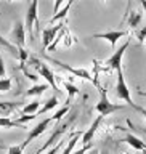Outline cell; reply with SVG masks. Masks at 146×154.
<instances>
[{
	"mask_svg": "<svg viewBox=\"0 0 146 154\" xmlns=\"http://www.w3.org/2000/svg\"><path fill=\"white\" fill-rule=\"evenodd\" d=\"M74 120H76V112L72 114V116H71V117L67 119V120H64V122H63L61 125H58V127L55 128V132H53V133L50 135V138H48L47 141H45V144H43V146H42L40 149H39V151H37L36 154H40V152L45 151V149H48V148H53L55 144L60 143V138H61L63 135L66 133V130L69 128V125H71L72 122H74Z\"/></svg>",
	"mask_w": 146,
	"mask_h": 154,
	"instance_id": "cell-1",
	"label": "cell"
},
{
	"mask_svg": "<svg viewBox=\"0 0 146 154\" xmlns=\"http://www.w3.org/2000/svg\"><path fill=\"white\" fill-rule=\"evenodd\" d=\"M37 8H39V2H32L29 3L27 13H26V23H24V29L31 34V35H37L40 34V23H39V16H37Z\"/></svg>",
	"mask_w": 146,
	"mask_h": 154,
	"instance_id": "cell-2",
	"label": "cell"
},
{
	"mask_svg": "<svg viewBox=\"0 0 146 154\" xmlns=\"http://www.w3.org/2000/svg\"><path fill=\"white\" fill-rule=\"evenodd\" d=\"M100 93H101V96H100V101L95 106V109H96V112H98L101 117L111 116L113 112H116V111H119V109H124V104L111 103L109 98H108V93H106V90L103 88V87H100Z\"/></svg>",
	"mask_w": 146,
	"mask_h": 154,
	"instance_id": "cell-3",
	"label": "cell"
},
{
	"mask_svg": "<svg viewBox=\"0 0 146 154\" xmlns=\"http://www.w3.org/2000/svg\"><path fill=\"white\" fill-rule=\"evenodd\" d=\"M29 63H31V66L47 80V84L50 85L53 90H58V85H56V80H55V74L51 72L50 67H48L47 64H43L42 61H39L36 56H29Z\"/></svg>",
	"mask_w": 146,
	"mask_h": 154,
	"instance_id": "cell-4",
	"label": "cell"
},
{
	"mask_svg": "<svg viewBox=\"0 0 146 154\" xmlns=\"http://www.w3.org/2000/svg\"><path fill=\"white\" fill-rule=\"evenodd\" d=\"M10 42L18 50L19 48H24V43H26V29H24V24L21 21H14L13 29L10 32Z\"/></svg>",
	"mask_w": 146,
	"mask_h": 154,
	"instance_id": "cell-5",
	"label": "cell"
},
{
	"mask_svg": "<svg viewBox=\"0 0 146 154\" xmlns=\"http://www.w3.org/2000/svg\"><path fill=\"white\" fill-rule=\"evenodd\" d=\"M129 45H130V40H127L122 47L119 48V50H116L113 55H111L108 60L104 61V64H106V67H108L109 71H111V69L117 71V69H120V67H122V58H124V53H125V50L129 48Z\"/></svg>",
	"mask_w": 146,
	"mask_h": 154,
	"instance_id": "cell-6",
	"label": "cell"
},
{
	"mask_svg": "<svg viewBox=\"0 0 146 154\" xmlns=\"http://www.w3.org/2000/svg\"><path fill=\"white\" fill-rule=\"evenodd\" d=\"M116 96L120 100H124L125 103H129V106L133 103L132 98H130V90L127 84H125V79H124V72H122V67L117 69V84H116Z\"/></svg>",
	"mask_w": 146,
	"mask_h": 154,
	"instance_id": "cell-7",
	"label": "cell"
},
{
	"mask_svg": "<svg viewBox=\"0 0 146 154\" xmlns=\"http://www.w3.org/2000/svg\"><path fill=\"white\" fill-rule=\"evenodd\" d=\"M47 60H48V61H51V63H55V64H58L60 67H63V69H64V71L71 72V74H74L76 77H80V79L90 80V82H93V84H95L93 77L90 75V72L87 71V69H77V67H72V66L66 64V63H63V61H58V60H55V58H48V56H47Z\"/></svg>",
	"mask_w": 146,
	"mask_h": 154,
	"instance_id": "cell-8",
	"label": "cell"
},
{
	"mask_svg": "<svg viewBox=\"0 0 146 154\" xmlns=\"http://www.w3.org/2000/svg\"><path fill=\"white\" fill-rule=\"evenodd\" d=\"M64 26H66V24L61 21L58 26H51V27H45V29H43V31H42V37H43V38H42V47H43V48H48V47H50L51 42L55 40V37L58 35V32H60Z\"/></svg>",
	"mask_w": 146,
	"mask_h": 154,
	"instance_id": "cell-9",
	"label": "cell"
},
{
	"mask_svg": "<svg viewBox=\"0 0 146 154\" xmlns=\"http://www.w3.org/2000/svg\"><path fill=\"white\" fill-rule=\"evenodd\" d=\"M125 35H129L127 31H108V32H101V34H93V38H104V40H108L111 43V47H116V43H117L119 38H122Z\"/></svg>",
	"mask_w": 146,
	"mask_h": 154,
	"instance_id": "cell-10",
	"label": "cell"
},
{
	"mask_svg": "<svg viewBox=\"0 0 146 154\" xmlns=\"http://www.w3.org/2000/svg\"><path fill=\"white\" fill-rule=\"evenodd\" d=\"M50 122H51V117H50V119H43L42 122H39V124L36 125V127H34V128L31 130V132H29L27 138H26V141L23 143V148H26V146H27V144L32 141L34 138L40 137V135H42V133H43V132H45V130L48 128V124H50Z\"/></svg>",
	"mask_w": 146,
	"mask_h": 154,
	"instance_id": "cell-11",
	"label": "cell"
},
{
	"mask_svg": "<svg viewBox=\"0 0 146 154\" xmlns=\"http://www.w3.org/2000/svg\"><path fill=\"white\" fill-rule=\"evenodd\" d=\"M101 120H103V117H101V116H98V117L93 120V124L90 125V128L87 130L85 133H82L80 141H82V144H84V146H87V144H90V143H92V140H93L95 133H96V130H98L100 124H101Z\"/></svg>",
	"mask_w": 146,
	"mask_h": 154,
	"instance_id": "cell-12",
	"label": "cell"
},
{
	"mask_svg": "<svg viewBox=\"0 0 146 154\" xmlns=\"http://www.w3.org/2000/svg\"><path fill=\"white\" fill-rule=\"evenodd\" d=\"M141 18H143V14H141V11H140V10L129 11V14H127V24H129V27H130V29H137L138 24L141 23Z\"/></svg>",
	"mask_w": 146,
	"mask_h": 154,
	"instance_id": "cell-13",
	"label": "cell"
},
{
	"mask_svg": "<svg viewBox=\"0 0 146 154\" xmlns=\"http://www.w3.org/2000/svg\"><path fill=\"white\" fill-rule=\"evenodd\" d=\"M21 103H10V101H2L0 103V117H8L13 111H16Z\"/></svg>",
	"mask_w": 146,
	"mask_h": 154,
	"instance_id": "cell-14",
	"label": "cell"
},
{
	"mask_svg": "<svg viewBox=\"0 0 146 154\" xmlns=\"http://www.w3.org/2000/svg\"><path fill=\"white\" fill-rule=\"evenodd\" d=\"M124 141H127L130 146H132L133 149H137V151H144L146 149V144H144V141H141L140 138H137L135 135H132V133H127L125 135V140Z\"/></svg>",
	"mask_w": 146,
	"mask_h": 154,
	"instance_id": "cell-15",
	"label": "cell"
},
{
	"mask_svg": "<svg viewBox=\"0 0 146 154\" xmlns=\"http://www.w3.org/2000/svg\"><path fill=\"white\" fill-rule=\"evenodd\" d=\"M0 127H3V128H27L26 125L19 124L18 120H13L10 117H0Z\"/></svg>",
	"mask_w": 146,
	"mask_h": 154,
	"instance_id": "cell-16",
	"label": "cell"
},
{
	"mask_svg": "<svg viewBox=\"0 0 146 154\" xmlns=\"http://www.w3.org/2000/svg\"><path fill=\"white\" fill-rule=\"evenodd\" d=\"M47 88H48V84H37V85L31 87L24 95L26 96H40L43 91H47Z\"/></svg>",
	"mask_w": 146,
	"mask_h": 154,
	"instance_id": "cell-17",
	"label": "cell"
},
{
	"mask_svg": "<svg viewBox=\"0 0 146 154\" xmlns=\"http://www.w3.org/2000/svg\"><path fill=\"white\" fill-rule=\"evenodd\" d=\"M56 106H58V96H56V95H53L51 98L48 100V101H47L45 104H43V108H40V109L37 111V114H36V116L45 114V112H48V111H50V109H53V108H56Z\"/></svg>",
	"mask_w": 146,
	"mask_h": 154,
	"instance_id": "cell-18",
	"label": "cell"
},
{
	"mask_svg": "<svg viewBox=\"0 0 146 154\" xmlns=\"http://www.w3.org/2000/svg\"><path fill=\"white\" fill-rule=\"evenodd\" d=\"M40 109V101H32V103H29V104H26L23 108V114L24 116H36L37 114V111Z\"/></svg>",
	"mask_w": 146,
	"mask_h": 154,
	"instance_id": "cell-19",
	"label": "cell"
},
{
	"mask_svg": "<svg viewBox=\"0 0 146 154\" xmlns=\"http://www.w3.org/2000/svg\"><path fill=\"white\" fill-rule=\"evenodd\" d=\"M72 3H74L72 0H71V2H67V3H66V7L63 8L61 11H58L56 14H53V18L50 19V23H56V21H61V19H64V18L67 16V13H69V10H71V7H72Z\"/></svg>",
	"mask_w": 146,
	"mask_h": 154,
	"instance_id": "cell-20",
	"label": "cell"
},
{
	"mask_svg": "<svg viewBox=\"0 0 146 154\" xmlns=\"http://www.w3.org/2000/svg\"><path fill=\"white\" fill-rule=\"evenodd\" d=\"M0 45H2L3 48H7V50H8L10 53H11V55H13L14 58H19V51H18V48L14 47L13 43L8 40V38H5V37L0 35Z\"/></svg>",
	"mask_w": 146,
	"mask_h": 154,
	"instance_id": "cell-21",
	"label": "cell"
},
{
	"mask_svg": "<svg viewBox=\"0 0 146 154\" xmlns=\"http://www.w3.org/2000/svg\"><path fill=\"white\" fill-rule=\"evenodd\" d=\"M82 137V133L80 132H76L72 137L69 138V141H67V146H66V149L63 151V154H71L72 152V149H74V146L77 144V141H79V138Z\"/></svg>",
	"mask_w": 146,
	"mask_h": 154,
	"instance_id": "cell-22",
	"label": "cell"
},
{
	"mask_svg": "<svg viewBox=\"0 0 146 154\" xmlns=\"http://www.w3.org/2000/svg\"><path fill=\"white\" fill-rule=\"evenodd\" d=\"M64 88L67 90V101H66V106H69L71 104V101L72 98L79 93V90H77V87H74L72 84H69V82H64Z\"/></svg>",
	"mask_w": 146,
	"mask_h": 154,
	"instance_id": "cell-23",
	"label": "cell"
},
{
	"mask_svg": "<svg viewBox=\"0 0 146 154\" xmlns=\"http://www.w3.org/2000/svg\"><path fill=\"white\" fill-rule=\"evenodd\" d=\"M66 32H67V29H66V26H64V27H63V29H61L60 32H58V35L55 37V40L51 42V45L48 47L47 50H50V51H51V50H55V48L58 47V43H60V42L63 40V38H64V35H66Z\"/></svg>",
	"mask_w": 146,
	"mask_h": 154,
	"instance_id": "cell-24",
	"label": "cell"
},
{
	"mask_svg": "<svg viewBox=\"0 0 146 154\" xmlns=\"http://www.w3.org/2000/svg\"><path fill=\"white\" fill-rule=\"evenodd\" d=\"M10 88H11V79H10V77H3V79H0V93L8 91Z\"/></svg>",
	"mask_w": 146,
	"mask_h": 154,
	"instance_id": "cell-25",
	"label": "cell"
},
{
	"mask_svg": "<svg viewBox=\"0 0 146 154\" xmlns=\"http://www.w3.org/2000/svg\"><path fill=\"white\" fill-rule=\"evenodd\" d=\"M67 111H69V106H63V108H61V109L58 111V112L51 117V120H56V122H58V120H61V119H63V116L67 114Z\"/></svg>",
	"mask_w": 146,
	"mask_h": 154,
	"instance_id": "cell-26",
	"label": "cell"
},
{
	"mask_svg": "<svg viewBox=\"0 0 146 154\" xmlns=\"http://www.w3.org/2000/svg\"><path fill=\"white\" fill-rule=\"evenodd\" d=\"M23 151H24L23 144H13V146H10L7 149L8 154H23Z\"/></svg>",
	"mask_w": 146,
	"mask_h": 154,
	"instance_id": "cell-27",
	"label": "cell"
},
{
	"mask_svg": "<svg viewBox=\"0 0 146 154\" xmlns=\"http://www.w3.org/2000/svg\"><path fill=\"white\" fill-rule=\"evenodd\" d=\"M137 38H138L140 43H143V42L146 40V26H144L143 29H140V31L137 32Z\"/></svg>",
	"mask_w": 146,
	"mask_h": 154,
	"instance_id": "cell-28",
	"label": "cell"
},
{
	"mask_svg": "<svg viewBox=\"0 0 146 154\" xmlns=\"http://www.w3.org/2000/svg\"><path fill=\"white\" fill-rule=\"evenodd\" d=\"M7 75V69H5V63H3V58H2V53H0V79Z\"/></svg>",
	"mask_w": 146,
	"mask_h": 154,
	"instance_id": "cell-29",
	"label": "cell"
},
{
	"mask_svg": "<svg viewBox=\"0 0 146 154\" xmlns=\"http://www.w3.org/2000/svg\"><path fill=\"white\" fill-rule=\"evenodd\" d=\"M92 148H93V146H92V143H90V144H87V146H84V148L77 149V151H76L74 154H87V152H89V151H90Z\"/></svg>",
	"mask_w": 146,
	"mask_h": 154,
	"instance_id": "cell-30",
	"label": "cell"
},
{
	"mask_svg": "<svg viewBox=\"0 0 146 154\" xmlns=\"http://www.w3.org/2000/svg\"><path fill=\"white\" fill-rule=\"evenodd\" d=\"M130 106H132V108H133L135 111H138L140 114H143V116H144V119H146V109H144V108H141V106H137V104H135V103H132V104H130Z\"/></svg>",
	"mask_w": 146,
	"mask_h": 154,
	"instance_id": "cell-31",
	"label": "cell"
},
{
	"mask_svg": "<svg viewBox=\"0 0 146 154\" xmlns=\"http://www.w3.org/2000/svg\"><path fill=\"white\" fill-rule=\"evenodd\" d=\"M60 146H61V143H58V144H55L53 148H50L48 151L45 152V154H56L58 152V149H60Z\"/></svg>",
	"mask_w": 146,
	"mask_h": 154,
	"instance_id": "cell-32",
	"label": "cell"
},
{
	"mask_svg": "<svg viewBox=\"0 0 146 154\" xmlns=\"http://www.w3.org/2000/svg\"><path fill=\"white\" fill-rule=\"evenodd\" d=\"M61 5H63V2H61V0H56V2H55V10H53V13H58V8H60L61 7Z\"/></svg>",
	"mask_w": 146,
	"mask_h": 154,
	"instance_id": "cell-33",
	"label": "cell"
},
{
	"mask_svg": "<svg viewBox=\"0 0 146 154\" xmlns=\"http://www.w3.org/2000/svg\"><path fill=\"white\" fill-rule=\"evenodd\" d=\"M98 152H100V151H98L96 148H92V149H90V151L87 152V154H98Z\"/></svg>",
	"mask_w": 146,
	"mask_h": 154,
	"instance_id": "cell-34",
	"label": "cell"
},
{
	"mask_svg": "<svg viewBox=\"0 0 146 154\" xmlns=\"http://www.w3.org/2000/svg\"><path fill=\"white\" fill-rule=\"evenodd\" d=\"M141 7H143V10L146 11V0H141Z\"/></svg>",
	"mask_w": 146,
	"mask_h": 154,
	"instance_id": "cell-35",
	"label": "cell"
},
{
	"mask_svg": "<svg viewBox=\"0 0 146 154\" xmlns=\"http://www.w3.org/2000/svg\"><path fill=\"white\" fill-rule=\"evenodd\" d=\"M137 154H146V149H144V151H138Z\"/></svg>",
	"mask_w": 146,
	"mask_h": 154,
	"instance_id": "cell-36",
	"label": "cell"
},
{
	"mask_svg": "<svg viewBox=\"0 0 146 154\" xmlns=\"http://www.w3.org/2000/svg\"><path fill=\"white\" fill-rule=\"evenodd\" d=\"M0 149H7V148H5V146H3V144H2V143H0Z\"/></svg>",
	"mask_w": 146,
	"mask_h": 154,
	"instance_id": "cell-37",
	"label": "cell"
},
{
	"mask_svg": "<svg viewBox=\"0 0 146 154\" xmlns=\"http://www.w3.org/2000/svg\"><path fill=\"white\" fill-rule=\"evenodd\" d=\"M101 154H108V151H103V152H101Z\"/></svg>",
	"mask_w": 146,
	"mask_h": 154,
	"instance_id": "cell-38",
	"label": "cell"
},
{
	"mask_svg": "<svg viewBox=\"0 0 146 154\" xmlns=\"http://www.w3.org/2000/svg\"><path fill=\"white\" fill-rule=\"evenodd\" d=\"M124 154H129V152H124Z\"/></svg>",
	"mask_w": 146,
	"mask_h": 154,
	"instance_id": "cell-39",
	"label": "cell"
}]
</instances>
